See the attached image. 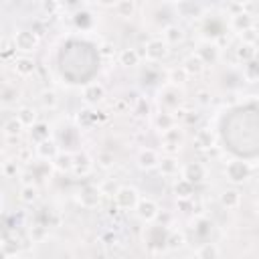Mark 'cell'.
<instances>
[{"label":"cell","instance_id":"1","mask_svg":"<svg viewBox=\"0 0 259 259\" xmlns=\"http://www.w3.org/2000/svg\"><path fill=\"white\" fill-rule=\"evenodd\" d=\"M12 45L16 51H20L22 55H28V53H34L40 45V38L34 30H28V28H20L14 32L12 36Z\"/></svg>","mask_w":259,"mask_h":259},{"label":"cell","instance_id":"16","mask_svg":"<svg viewBox=\"0 0 259 259\" xmlns=\"http://www.w3.org/2000/svg\"><path fill=\"white\" fill-rule=\"evenodd\" d=\"M154 127H156L160 134H164V132H168V130H172V127H176V115L170 113V111H160V113H156V115H154Z\"/></svg>","mask_w":259,"mask_h":259},{"label":"cell","instance_id":"40","mask_svg":"<svg viewBox=\"0 0 259 259\" xmlns=\"http://www.w3.org/2000/svg\"><path fill=\"white\" fill-rule=\"evenodd\" d=\"M134 113H136L138 117H144V115H148V113H150V103H148V99H144V97H138V99H136V107H134Z\"/></svg>","mask_w":259,"mask_h":259},{"label":"cell","instance_id":"5","mask_svg":"<svg viewBox=\"0 0 259 259\" xmlns=\"http://www.w3.org/2000/svg\"><path fill=\"white\" fill-rule=\"evenodd\" d=\"M170 49L168 45L162 40V38H150L144 47V57L150 61V63H158V61H164L168 57Z\"/></svg>","mask_w":259,"mask_h":259},{"label":"cell","instance_id":"25","mask_svg":"<svg viewBox=\"0 0 259 259\" xmlns=\"http://www.w3.org/2000/svg\"><path fill=\"white\" fill-rule=\"evenodd\" d=\"M38 186L36 184H22L20 186V192H18V196H20V200L24 202V204H34L36 200H38Z\"/></svg>","mask_w":259,"mask_h":259},{"label":"cell","instance_id":"10","mask_svg":"<svg viewBox=\"0 0 259 259\" xmlns=\"http://www.w3.org/2000/svg\"><path fill=\"white\" fill-rule=\"evenodd\" d=\"M12 69H14V73H16L18 77H28V75L34 73L36 63H34L32 57H28V55H20V57H16V59L12 61Z\"/></svg>","mask_w":259,"mask_h":259},{"label":"cell","instance_id":"2","mask_svg":"<svg viewBox=\"0 0 259 259\" xmlns=\"http://www.w3.org/2000/svg\"><path fill=\"white\" fill-rule=\"evenodd\" d=\"M140 200H142V196L134 186H119L113 194V202L119 210H136Z\"/></svg>","mask_w":259,"mask_h":259},{"label":"cell","instance_id":"7","mask_svg":"<svg viewBox=\"0 0 259 259\" xmlns=\"http://www.w3.org/2000/svg\"><path fill=\"white\" fill-rule=\"evenodd\" d=\"M160 162H162V156L154 148H142L138 152V166L142 170H156L160 166Z\"/></svg>","mask_w":259,"mask_h":259},{"label":"cell","instance_id":"30","mask_svg":"<svg viewBox=\"0 0 259 259\" xmlns=\"http://www.w3.org/2000/svg\"><path fill=\"white\" fill-rule=\"evenodd\" d=\"M184 243H186V237H184V233H180V231H172V233H168V237H166V249H170V251H178V249H182L184 247Z\"/></svg>","mask_w":259,"mask_h":259},{"label":"cell","instance_id":"11","mask_svg":"<svg viewBox=\"0 0 259 259\" xmlns=\"http://www.w3.org/2000/svg\"><path fill=\"white\" fill-rule=\"evenodd\" d=\"M59 152H61V150H59V146H57L55 140H45V142H40V144L34 146V154H36L40 160H45V162H53Z\"/></svg>","mask_w":259,"mask_h":259},{"label":"cell","instance_id":"45","mask_svg":"<svg viewBox=\"0 0 259 259\" xmlns=\"http://www.w3.org/2000/svg\"><path fill=\"white\" fill-rule=\"evenodd\" d=\"M4 259H24V257L18 253V255H8V257H4Z\"/></svg>","mask_w":259,"mask_h":259},{"label":"cell","instance_id":"46","mask_svg":"<svg viewBox=\"0 0 259 259\" xmlns=\"http://www.w3.org/2000/svg\"><path fill=\"white\" fill-rule=\"evenodd\" d=\"M255 212H257V217H259V200H257V204H255Z\"/></svg>","mask_w":259,"mask_h":259},{"label":"cell","instance_id":"44","mask_svg":"<svg viewBox=\"0 0 259 259\" xmlns=\"http://www.w3.org/2000/svg\"><path fill=\"white\" fill-rule=\"evenodd\" d=\"M28 154H30V150H28V148H22L20 154H18V158H20L22 162H26V160H28Z\"/></svg>","mask_w":259,"mask_h":259},{"label":"cell","instance_id":"9","mask_svg":"<svg viewBox=\"0 0 259 259\" xmlns=\"http://www.w3.org/2000/svg\"><path fill=\"white\" fill-rule=\"evenodd\" d=\"M196 55H198V59H200L204 65H214V63L219 61V57H221V49H219L217 42L206 40V42H200V45H198Z\"/></svg>","mask_w":259,"mask_h":259},{"label":"cell","instance_id":"12","mask_svg":"<svg viewBox=\"0 0 259 259\" xmlns=\"http://www.w3.org/2000/svg\"><path fill=\"white\" fill-rule=\"evenodd\" d=\"M103 97H105V87L101 85V83H89V85H85V89H83V99L89 103V105H97L99 101H103Z\"/></svg>","mask_w":259,"mask_h":259},{"label":"cell","instance_id":"23","mask_svg":"<svg viewBox=\"0 0 259 259\" xmlns=\"http://www.w3.org/2000/svg\"><path fill=\"white\" fill-rule=\"evenodd\" d=\"M162 40L170 47V45H178L184 40V30L178 26V24H168L164 30H162Z\"/></svg>","mask_w":259,"mask_h":259},{"label":"cell","instance_id":"8","mask_svg":"<svg viewBox=\"0 0 259 259\" xmlns=\"http://www.w3.org/2000/svg\"><path fill=\"white\" fill-rule=\"evenodd\" d=\"M180 174H182V178H186V180L192 182L194 186L206 180V168H204L200 162H188V164H184Z\"/></svg>","mask_w":259,"mask_h":259},{"label":"cell","instance_id":"36","mask_svg":"<svg viewBox=\"0 0 259 259\" xmlns=\"http://www.w3.org/2000/svg\"><path fill=\"white\" fill-rule=\"evenodd\" d=\"M40 103H42V107L45 109H55L57 107V103H59V99H57V93L53 91V89H45L42 93H40Z\"/></svg>","mask_w":259,"mask_h":259},{"label":"cell","instance_id":"41","mask_svg":"<svg viewBox=\"0 0 259 259\" xmlns=\"http://www.w3.org/2000/svg\"><path fill=\"white\" fill-rule=\"evenodd\" d=\"M18 160H6L4 162V176H8V178H12V176H16V172H18V164H16Z\"/></svg>","mask_w":259,"mask_h":259},{"label":"cell","instance_id":"31","mask_svg":"<svg viewBox=\"0 0 259 259\" xmlns=\"http://www.w3.org/2000/svg\"><path fill=\"white\" fill-rule=\"evenodd\" d=\"M168 81H170V85H174V87L184 85V83L188 81V73L182 69V65H180V67H174V69L168 71Z\"/></svg>","mask_w":259,"mask_h":259},{"label":"cell","instance_id":"14","mask_svg":"<svg viewBox=\"0 0 259 259\" xmlns=\"http://www.w3.org/2000/svg\"><path fill=\"white\" fill-rule=\"evenodd\" d=\"M221 206L223 208H227V210H235V208H239L241 206V200H243V196H241V192L237 190V188H225L223 192H221Z\"/></svg>","mask_w":259,"mask_h":259},{"label":"cell","instance_id":"34","mask_svg":"<svg viewBox=\"0 0 259 259\" xmlns=\"http://www.w3.org/2000/svg\"><path fill=\"white\" fill-rule=\"evenodd\" d=\"M196 257L198 259H219V247L214 243H204L196 251Z\"/></svg>","mask_w":259,"mask_h":259},{"label":"cell","instance_id":"21","mask_svg":"<svg viewBox=\"0 0 259 259\" xmlns=\"http://www.w3.org/2000/svg\"><path fill=\"white\" fill-rule=\"evenodd\" d=\"M73 158H75V168H73V172L79 174V176H87V174L91 172V168H93V160L89 158V154L77 152V154H73Z\"/></svg>","mask_w":259,"mask_h":259},{"label":"cell","instance_id":"20","mask_svg":"<svg viewBox=\"0 0 259 259\" xmlns=\"http://www.w3.org/2000/svg\"><path fill=\"white\" fill-rule=\"evenodd\" d=\"M53 166H55V170H59V172H73V168H75V158H73V154L71 152H59L57 154V158L51 162Z\"/></svg>","mask_w":259,"mask_h":259},{"label":"cell","instance_id":"13","mask_svg":"<svg viewBox=\"0 0 259 259\" xmlns=\"http://www.w3.org/2000/svg\"><path fill=\"white\" fill-rule=\"evenodd\" d=\"M194 144H196L200 150H212V148L217 146V136H214L212 130L200 127V130H196V134H194Z\"/></svg>","mask_w":259,"mask_h":259},{"label":"cell","instance_id":"19","mask_svg":"<svg viewBox=\"0 0 259 259\" xmlns=\"http://www.w3.org/2000/svg\"><path fill=\"white\" fill-rule=\"evenodd\" d=\"M231 26L237 30V32H247L253 28V16L249 12H239V14H233L231 16Z\"/></svg>","mask_w":259,"mask_h":259},{"label":"cell","instance_id":"35","mask_svg":"<svg viewBox=\"0 0 259 259\" xmlns=\"http://www.w3.org/2000/svg\"><path fill=\"white\" fill-rule=\"evenodd\" d=\"M243 77H245L249 83H255V81L259 79V63H257V61L245 63V65H243Z\"/></svg>","mask_w":259,"mask_h":259},{"label":"cell","instance_id":"6","mask_svg":"<svg viewBox=\"0 0 259 259\" xmlns=\"http://www.w3.org/2000/svg\"><path fill=\"white\" fill-rule=\"evenodd\" d=\"M136 214H138V219H142L144 223H154V221H158L160 206H158V202L152 200V198H142V200L138 202V206H136Z\"/></svg>","mask_w":259,"mask_h":259},{"label":"cell","instance_id":"27","mask_svg":"<svg viewBox=\"0 0 259 259\" xmlns=\"http://www.w3.org/2000/svg\"><path fill=\"white\" fill-rule=\"evenodd\" d=\"M255 57H257L255 45H249V42H241V45H239V49H237V59H239L243 65L255 61Z\"/></svg>","mask_w":259,"mask_h":259},{"label":"cell","instance_id":"24","mask_svg":"<svg viewBox=\"0 0 259 259\" xmlns=\"http://www.w3.org/2000/svg\"><path fill=\"white\" fill-rule=\"evenodd\" d=\"M158 170H160L162 176H176L178 172H182L176 156H162V162H160Z\"/></svg>","mask_w":259,"mask_h":259},{"label":"cell","instance_id":"47","mask_svg":"<svg viewBox=\"0 0 259 259\" xmlns=\"http://www.w3.org/2000/svg\"><path fill=\"white\" fill-rule=\"evenodd\" d=\"M186 259H198V257H186Z\"/></svg>","mask_w":259,"mask_h":259},{"label":"cell","instance_id":"42","mask_svg":"<svg viewBox=\"0 0 259 259\" xmlns=\"http://www.w3.org/2000/svg\"><path fill=\"white\" fill-rule=\"evenodd\" d=\"M40 6H42V10H45L49 16H51V14H55V12L61 8V4H59V2H53V0H45Z\"/></svg>","mask_w":259,"mask_h":259},{"label":"cell","instance_id":"29","mask_svg":"<svg viewBox=\"0 0 259 259\" xmlns=\"http://www.w3.org/2000/svg\"><path fill=\"white\" fill-rule=\"evenodd\" d=\"M18 97H20V91L16 89V85H10V83H4V85H2V91H0V101H2V105H10V103H14Z\"/></svg>","mask_w":259,"mask_h":259},{"label":"cell","instance_id":"26","mask_svg":"<svg viewBox=\"0 0 259 259\" xmlns=\"http://www.w3.org/2000/svg\"><path fill=\"white\" fill-rule=\"evenodd\" d=\"M22 130H24V125L18 121L16 115H14V117H8V119L2 123V132H4L6 138H18Z\"/></svg>","mask_w":259,"mask_h":259},{"label":"cell","instance_id":"33","mask_svg":"<svg viewBox=\"0 0 259 259\" xmlns=\"http://www.w3.org/2000/svg\"><path fill=\"white\" fill-rule=\"evenodd\" d=\"M20 251V241L18 237H6L4 243H2V255L8 257V255H18Z\"/></svg>","mask_w":259,"mask_h":259},{"label":"cell","instance_id":"3","mask_svg":"<svg viewBox=\"0 0 259 259\" xmlns=\"http://www.w3.org/2000/svg\"><path fill=\"white\" fill-rule=\"evenodd\" d=\"M225 176L233 184H243L251 176V166L247 162H243V160H231L225 166Z\"/></svg>","mask_w":259,"mask_h":259},{"label":"cell","instance_id":"38","mask_svg":"<svg viewBox=\"0 0 259 259\" xmlns=\"http://www.w3.org/2000/svg\"><path fill=\"white\" fill-rule=\"evenodd\" d=\"M95 162H97V166L99 168H103V170H107V168H111L113 166V162H115V158H113V154L111 152H99L97 156H95Z\"/></svg>","mask_w":259,"mask_h":259},{"label":"cell","instance_id":"15","mask_svg":"<svg viewBox=\"0 0 259 259\" xmlns=\"http://www.w3.org/2000/svg\"><path fill=\"white\" fill-rule=\"evenodd\" d=\"M182 69L188 73V77H198V75H202V73H204L206 65L198 59V55H196V53H192V55H188V57L182 61Z\"/></svg>","mask_w":259,"mask_h":259},{"label":"cell","instance_id":"18","mask_svg":"<svg viewBox=\"0 0 259 259\" xmlns=\"http://www.w3.org/2000/svg\"><path fill=\"white\" fill-rule=\"evenodd\" d=\"M16 117H18V121H20L24 127H34V125L38 123V113H36V109L30 107V105H22V107H18Z\"/></svg>","mask_w":259,"mask_h":259},{"label":"cell","instance_id":"37","mask_svg":"<svg viewBox=\"0 0 259 259\" xmlns=\"http://www.w3.org/2000/svg\"><path fill=\"white\" fill-rule=\"evenodd\" d=\"M180 142H182V130L178 125L162 134V144H176V146H180Z\"/></svg>","mask_w":259,"mask_h":259},{"label":"cell","instance_id":"22","mask_svg":"<svg viewBox=\"0 0 259 259\" xmlns=\"http://www.w3.org/2000/svg\"><path fill=\"white\" fill-rule=\"evenodd\" d=\"M174 194H176V200H190L194 194V184L180 176L174 182Z\"/></svg>","mask_w":259,"mask_h":259},{"label":"cell","instance_id":"28","mask_svg":"<svg viewBox=\"0 0 259 259\" xmlns=\"http://www.w3.org/2000/svg\"><path fill=\"white\" fill-rule=\"evenodd\" d=\"M49 136H51V127H49V123H45V121H38V123L30 130V140H32L34 144H40V142H45V140H51Z\"/></svg>","mask_w":259,"mask_h":259},{"label":"cell","instance_id":"39","mask_svg":"<svg viewBox=\"0 0 259 259\" xmlns=\"http://www.w3.org/2000/svg\"><path fill=\"white\" fill-rule=\"evenodd\" d=\"M47 237H49L47 227H42V225H34V227H30V239H32L34 243H40V241H45Z\"/></svg>","mask_w":259,"mask_h":259},{"label":"cell","instance_id":"17","mask_svg":"<svg viewBox=\"0 0 259 259\" xmlns=\"http://www.w3.org/2000/svg\"><path fill=\"white\" fill-rule=\"evenodd\" d=\"M140 59H142V55L138 53V49H132V47L121 49L119 55H117V63L121 67H138L140 65Z\"/></svg>","mask_w":259,"mask_h":259},{"label":"cell","instance_id":"4","mask_svg":"<svg viewBox=\"0 0 259 259\" xmlns=\"http://www.w3.org/2000/svg\"><path fill=\"white\" fill-rule=\"evenodd\" d=\"M101 198H103V192L99 186L95 184H85L81 186V190L77 192V202L83 206V208H97L101 204Z\"/></svg>","mask_w":259,"mask_h":259},{"label":"cell","instance_id":"32","mask_svg":"<svg viewBox=\"0 0 259 259\" xmlns=\"http://www.w3.org/2000/svg\"><path fill=\"white\" fill-rule=\"evenodd\" d=\"M113 10L117 12V16L127 18V16H132V14L136 12V2H132V0H121V2H115V4H113Z\"/></svg>","mask_w":259,"mask_h":259},{"label":"cell","instance_id":"43","mask_svg":"<svg viewBox=\"0 0 259 259\" xmlns=\"http://www.w3.org/2000/svg\"><path fill=\"white\" fill-rule=\"evenodd\" d=\"M162 150L166 152V156H174L180 150V146H176V144H162Z\"/></svg>","mask_w":259,"mask_h":259}]
</instances>
